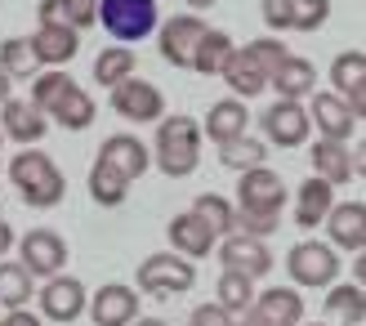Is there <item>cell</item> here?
Returning a JSON list of instances; mask_svg holds the SVG:
<instances>
[{
	"mask_svg": "<svg viewBox=\"0 0 366 326\" xmlns=\"http://www.w3.org/2000/svg\"><path fill=\"white\" fill-rule=\"evenodd\" d=\"M9 184L18 188V197H23L31 210H54L67 197V179L59 170V161L41 148H23L9 161Z\"/></svg>",
	"mask_w": 366,
	"mask_h": 326,
	"instance_id": "1",
	"label": "cell"
},
{
	"mask_svg": "<svg viewBox=\"0 0 366 326\" xmlns=\"http://www.w3.org/2000/svg\"><path fill=\"white\" fill-rule=\"evenodd\" d=\"M152 161L161 174L170 179H188L201 161V121L192 117H161L157 121V148H152Z\"/></svg>",
	"mask_w": 366,
	"mask_h": 326,
	"instance_id": "2",
	"label": "cell"
},
{
	"mask_svg": "<svg viewBox=\"0 0 366 326\" xmlns=\"http://www.w3.org/2000/svg\"><path fill=\"white\" fill-rule=\"evenodd\" d=\"M197 286V268L192 260H183L179 250H157L139 264V291L152 295V300H174V295H188Z\"/></svg>",
	"mask_w": 366,
	"mask_h": 326,
	"instance_id": "3",
	"label": "cell"
},
{
	"mask_svg": "<svg viewBox=\"0 0 366 326\" xmlns=\"http://www.w3.org/2000/svg\"><path fill=\"white\" fill-rule=\"evenodd\" d=\"M99 27H107L121 45H134L161 27V9L157 0H99Z\"/></svg>",
	"mask_w": 366,
	"mask_h": 326,
	"instance_id": "4",
	"label": "cell"
},
{
	"mask_svg": "<svg viewBox=\"0 0 366 326\" xmlns=\"http://www.w3.org/2000/svg\"><path fill=\"white\" fill-rule=\"evenodd\" d=\"M286 273L295 286H304V291H326V286L340 282V250L335 246H322V242H300L290 246L286 255Z\"/></svg>",
	"mask_w": 366,
	"mask_h": 326,
	"instance_id": "5",
	"label": "cell"
},
{
	"mask_svg": "<svg viewBox=\"0 0 366 326\" xmlns=\"http://www.w3.org/2000/svg\"><path fill=\"white\" fill-rule=\"evenodd\" d=\"M259 130L272 148H304L308 134H313V121H308V107L300 99H277L272 107H264Z\"/></svg>",
	"mask_w": 366,
	"mask_h": 326,
	"instance_id": "6",
	"label": "cell"
},
{
	"mask_svg": "<svg viewBox=\"0 0 366 326\" xmlns=\"http://www.w3.org/2000/svg\"><path fill=\"white\" fill-rule=\"evenodd\" d=\"M107 99H112V112L121 121H130V125H152V121L166 117V94L143 76L121 81L117 89H107Z\"/></svg>",
	"mask_w": 366,
	"mask_h": 326,
	"instance_id": "7",
	"label": "cell"
},
{
	"mask_svg": "<svg viewBox=\"0 0 366 326\" xmlns=\"http://www.w3.org/2000/svg\"><path fill=\"white\" fill-rule=\"evenodd\" d=\"M18 264L27 268L31 277H59L63 268H67V242H63V232H54V228H31L18 237Z\"/></svg>",
	"mask_w": 366,
	"mask_h": 326,
	"instance_id": "8",
	"label": "cell"
},
{
	"mask_svg": "<svg viewBox=\"0 0 366 326\" xmlns=\"http://www.w3.org/2000/svg\"><path fill=\"white\" fill-rule=\"evenodd\" d=\"M206 18L201 14H174L166 18V23L157 27V49L161 59H166L170 67H192V54L201 45V36H206Z\"/></svg>",
	"mask_w": 366,
	"mask_h": 326,
	"instance_id": "9",
	"label": "cell"
},
{
	"mask_svg": "<svg viewBox=\"0 0 366 326\" xmlns=\"http://www.w3.org/2000/svg\"><path fill=\"white\" fill-rule=\"evenodd\" d=\"M85 309H89V291H85L81 277L59 273V277H49V282L41 286V317H45V322H63V326H71Z\"/></svg>",
	"mask_w": 366,
	"mask_h": 326,
	"instance_id": "10",
	"label": "cell"
},
{
	"mask_svg": "<svg viewBox=\"0 0 366 326\" xmlns=\"http://www.w3.org/2000/svg\"><path fill=\"white\" fill-rule=\"evenodd\" d=\"M219 264L232 268V273H246V277H268L272 273V250L264 237H246V232H228L219 242Z\"/></svg>",
	"mask_w": 366,
	"mask_h": 326,
	"instance_id": "11",
	"label": "cell"
},
{
	"mask_svg": "<svg viewBox=\"0 0 366 326\" xmlns=\"http://www.w3.org/2000/svg\"><path fill=\"white\" fill-rule=\"evenodd\" d=\"M89 322L94 326H134L139 322V291L121 282H107L89 295Z\"/></svg>",
	"mask_w": 366,
	"mask_h": 326,
	"instance_id": "12",
	"label": "cell"
},
{
	"mask_svg": "<svg viewBox=\"0 0 366 326\" xmlns=\"http://www.w3.org/2000/svg\"><path fill=\"white\" fill-rule=\"evenodd\" d=\"M237 202H242V210H277L286 206V184L277 170L268 166H254V170H242L237 174Z\"/></svg>",
	"mask_w": 366,
	"mask_h": 326,
	"instance_id": "13",
	"label": "cell"
},
{
	"mask_svg": "<svg viewBox=\"0 0 366 326\" xmlns=\"http://www.w3.org/2000/svg\"><path fill=\"white\" fill-rule=\"evenodd\" d=\"M0 130H5V139H14L18 148H36V143L49 134V117L31 99H9L0 107Z\"/></svg>",
	"mask_w": 366,
	"mask_h": 326,
	"instance_id": "14",
	"label": "cell"
},
{
	"mask_svg": "<svg viewBox=\"0 0 366 326\" xmlns=\"http://www.w3.org/2000/svg\"><path fill=\"white\" fill-rule=\"evenodd\" d=\"M326 237L335 250H366V202H335L326 214Z\"/></svg>",
	"mask_w": 366,
	"mask_h": 326,
	"instance_id": "15",
	"label": "cell"
},
{
	"mask_svg": "<svg viewBox=\"0 0 366 326\" xmlns=\"http://www.w3.org/2000/svg\"><path fill=\"white\" fill-rule=\"evenodd\" d=\"M31 49H36V63H45V67H63L76 59V49H81V31L76 27H63V23H41L31 36Z\"/></svg>",
	"mask_w": 366,
	"mask_h": 326,
	"instance_id": "16",
	"label": "cell"
},
{
	"mask_svg": "<svg viewBox=\"0 0 366 326\" xmlns=\"http://www.w3.org/2000/svg\"><path fill=\"white\" fill-rule=\"evenodd\" d=\"M308 121L322 130V139H340V143H349L353 139V107L344 103L340 94H313V103H308Z\"/></svg>",
	"mask_w": 366,
	"mask_h": 326,
	"instance_id": "17",
	"label": "cell"
},
{
	"mask_svg": "<svg viewBox=\"0 0 366 326\" xmlns=\"http://www.w3.org/2000/svg\"><path fill=\"white\" fill-rule=\"evenodd\" d=\"M99 161L117 166L125 179H130V184L152 170V152L143 148V139H134V134H112V139H107L103 148H99Z\"/></svg>",
	"mask_w": 366,
	"mask_h": 326,
	"instance_id": "18",
	"label": "cell"
},
{
	"mask_svg": "<svg viewBox=\"0 0 366 326\" xmlns=\"http://www.w3.org/2000/svg\"><path fill=\"white\" fill-rule=\"evenodd\" d=\"M166 237H170V246L179 250L183 260H206V255H214V232L201 224L192 210L188 214H174L170 228H166Z\"/></svg>",
	"mask_w": 366,
	"mask_h": 326,
	"instance_id": "19",
	"label": "cell"
},
{
	"mask_svg": "<svg viewBox=\"0 0 366 326\" xmlns=\"http://www.w3.org/2000/svg\"><path fill=\"white\" fill-rule=\"evenodd\" d=\"M201 134L214 139V143H228V139H242L250 134V112H246V103L242 99H219L206 121H201Z\"/></svg>",
	"mask_w": 366,
	"mask_h": 326,
	"instance_id": "20",
	"label": "cell"
},
{
	"mask_svg": "<svg viewBox=\"0 0 366 326\" xmlns=\"http://www.w3.org/2000/svg\"><path fill=\"white\" fill-rule=\"evenodd\" d=\"M335 206V188L326 184V179H304L300 192H295V224L308 232V228H322L326 224V214H331Z\"/></svg>",
	"mask_w": 366,
	"mask_h": 326,
	"instance_id": "21",
	"label": "cell"
},
{
	"mask_svg": "<svg viewBox=\"0 0 366 326\" xmlns=\"http://www.w3.org/2000/svg\"><path fill=\"white\" fill-rule=\"evenodd\" d=\"M308 161H313V174L326 179L331 188H340V184L353 179V152H349V143H340V139H317L313 152H308Z\"/></svg>",
	"mask_w": 366,
	"mask_h": 326,
	"instance_id": "22",
	"label": "cell"
},
{
	"mask_svg": "<svg viewBox=\"0 0 366 326\" xmlns=\"http://www.w3.org/2000/svg\"><path fill=\"white\" fill-rule=\"evenodd\" d=\"M254 313H264L272 326H304V300L300 286H272L254 300Z\"/></svg>",
	"mask_w": 366,
	"mask_h": 326,
	"instance_id": "23",
	"label": "cell"
},
{
	"mask_svg": "<svg viewBox=\"0 0 366 326\" xmlns=\"http://www.w3.org/2000/svg\"><path fill=\"white\" fill-rule=\"evenodd\" d=\"M94 117H99V103L85 94L81 85H71L67 94L54 103V112H49V121L59 125V130H71V134H81V130H89L94 125Z\"/></svg>",
	"mask_w": 366,
	"mask_h": 326,
	"instance_id": "24",
	"label": "cell"
},
{
	"mask_svg": "<svg viewBox=\"0 0 366 326\" xmlns=\"http://www.w3.org/2000/svg\"><path fill=\"white\" fill-rule=\"evenodd\" d=\"M41 23H63V27H99V0H41L36 9Z\"/></svg>",
	"mask_w": 366,
	"mask_h": 326,
	"instance_id": "25",
	"label": "cell"
},
{
	"mask_svg": "<svg viewBox=\"0 0 366 326\" xmlns=\"http://www.w3.org/2000/svg\"><path fill=\"white\" fill-rule=\"evenodd\" d=\"M224 81H228V89H232L237 99H254V94H264V89H268V71L254 63L250 54H246V45H242V49H237L232 59H228Z\"/></svg>",
	"mask_w": 366,
	"mask_h": 326,
	"instance_id": "26",
	"label": "cell"
},
{
	"mask_svg": "<svg viewBox=\"0 0 366 326\" xmlns=\"http://www.w3.org/2000/svg\"><path fill=\"white\" fill-rule=\"evenodd\" d=\"M268 85L277 89L282 99H304V94H313V85H317V67L300 59V54H290V59L268 76Z\"/></svg>",
	"mask_w": 366,
	"mask_h": 326,
	"instance_id": "27",
	"label": "cell"
},
{
	"mask_svg": "<svg viewBox=\"0 0 366 326\" xmlns=\"http://www.w3.org/2000/svg\"><path fill=\"white\" fill-rule=\"evenodd\" d=\"M322 309L331 313L340 326H357V322H366V291L357 282H335V286H326Z\"/></svg>",
	"mask_w": 366,
	"mask_h": 326,
	"instance_id": "28",
	"label": "cell"
},
{
	"mask_svg": "<svg viewBox=\"0 0 366 326\" xmlns=\"http://www.w3.org/2000/svg\"><path fill=\"white\" fill-rule=\"evenodd\" d=\"M232 54H237L232 36L210 27L206 36H201L197 54H192V71H197V76H224V67H228V59H232Z\"/></svg>",
	"mask_w": 366,
	"mask_h": 326,
	"instance_id": "29",
	"label": "cell"
},
{
	"mask_svg": "<svg viewBox=\"0 0 366 326\" xmlns=\"http://www.w3.org/2000/svg\"><path fill=\"white\" fill-rule=\"evenodd\" d=\"M125 192H130V179H125L117 166H107V161L94 157V166H89V197H94L103 210H117L125 202Z\"/></svg>",
	"mask_w": 366,
	"mask_h": 326,
	"instance_id": "30",
	"label": "cell"
},
{
	"mask_svg": "<svg viewBox=\"0 0 366 326\" xmlns=\"http://www.w3.org/2000/svg\"><path fill=\"white\" fill-rule=\"evenodd\" d=\"M134 67H139V59H134L130 45H107V49H99V59H94V81L103 89H117L121 81L134 76Z\"/></svg>",
	"mask_w": 366,
	"mask_h": 326,
	"instance_id": "31",
	"label": "cell"
},
{
	"mask_svg": "<svg viewBox=\"0 0 366 326\" xmlns=\"http://www.w3.org/2000/svg\"><path fill=\"white\" fill-rule=\"evenodd\" d=\"M254 277H246V273H232V268H224L219 273V282H214V304H224V309L237 317V313H250L254 309Z\"/></svg>",
	"mask_w": 366,
	"mask_h": 326,
	"instance_id": "32",
	"label": "cell"
},
{
	"mask_svg": "<svg viewBox=\"0 0 366 326\" xmlns=\"http://www.w3.org/2000/svg\"><path fill=\"white\" fill-rule=\"evenodd\" d=\"M36 295V277L18 260H0V309H23Z\"/></svg>",
	"mask_w": 366,
	"mask_h": 326,
	"instance_id": "33",
	"label": "cell"
},
{
	"mask_svg": "<svg viewBox=\"0 0 366 326\" xmlns=\"http://www.w3.org/2000/svg\"><path fill=\"white\" fill-rule=\"evenodd\" d=\"M192 214L214 232V237H228L232 224H237V206L228 202V197H219V192H201L192 202Z\"/></svg>",
	"mask_w": 366,
	"mask_h": 326,
	"instance_id": "34",
	"label": "cell"
},
{
	"mask_svg": "<svg viewBox=\"0 0 366 326\" xmlns=\"http://www.w3.org/2000/svg\"><path fill=\"white\" fill-rule=\"evenodd\" d=\"M36 49H31V41L27 36H9V41H0V71H5L9 81H27V76H36Z\"/></svg>",
	"mask_w": 366,
	"mask_h": 326,
	"instance_id": "35",
	"label": "cell"
},
{
	"mask_svg": "<svg viewBox=\"0 0 366 326\" xmlns=\"http://www.w3.org/2000/svg\"><path fill=\"white\" fill-rule=\"evenodd\" d=\"M264 157H268V143L264 139H250V134H242V139H228V143H219V161H224L228 170H254V166H264Z\"/></svg>",
	"mask_w": 366,
	"mask_h": 326,
	"instance_id": "36",
	"label": "cell"
},
{
	"mask_svg": "<svg viewBox=\"0 0 366 326\" xmlns=\"http://www.w3.org/2000/svg\"><path fill=\"white\" fill-rule=\"evenodd\" d=\"M362 81H366V54H362V49L335 54V59H331V89H335V94L349 99Z\"/></svg>",
	"mask_w": 366,
	"mask_h": 326,
	"instance_id": "37",
	"label": "cell"
},
{
	"mask_svg": "<svg viewBox=\"0 0 366 326\" xmlns=\"http://www.w3.org/2000/svg\"><path fill=\"white\" fill-rule=\"evenodd\" d=\"M71 85H76V81H71L63 67H49V71H41V76H31V103L49 117V112H54V103H59Z\"/></svg>",
	"mask_w": 366,
	"mask_h": 326,
	"instance_id": "38",
	"label": "cell"
},
{
	"mask_svg": "<svg viewBox=\"0 0 366 326\" xmlns=\"http://www.w3.org/2000/svg\"><path fill=\"white\" fill-rule=\"evenodd\" d=\"M331 18V0H290V31H317Z\"/></svg>",
	"mask_w": 366,
	"mask_h": 326,
	"instance_id": "39",
	"label": "cell"
},
{
	"mask_svg": "<svg viewBox=\"0 0 366 326\" xmlns=\"http://www.w3.org/2000/svg\"><path fill=\"white\" fill-rule=\"evenodd\" d=\"M277 228H282V214L277 210H242V206H237L232 232H246V237H272Z\"/></svg>",
	"mask_w": 366,
	"mask_h": 326,
	"instance_id": "40",
	"label": "cell"
},
{
	"mask_svg": "<svg viewBox=\"0 0 366 326\" xmlns=\"http://www.w3.org/2000/svg\"><path fill=\"white\" fill-rule=\"evenodd\" d=\"M246 54H250V59L268 71V76H272V71H277V67L290 59V49L277 41V36H259V41H250V45H246Z\"/></svg>",
	"mask_w": 366,
	"mask_h": 326,
	"instance_id": "41",
	"label": "cell"
},
{
	"mask_svg": "<svg viewBox=\"0 0 366 326\" xmlns=\"http://www.w3.org/2000/svg\"><path fill=\"white\" fill-rule=\"evenodd\" d=\"M188 326H237V317L224 309V304H197Z\"/></svg>",
	"mask_w": 366,
	"mask_h": 326,
	"instance_id": "42",
	"label": "cell"
},
{
	"mask_svg": "<svg viewBox=\"0 0 366 326\" xmlns=\"http://www.w3.org/2000/svg\"><path fill=\"white\" fill-rule=\"evenodd\" d=\"M259 14L272 31H290V0H264Z\"/></svg>",
	"mask_w": 366,
	"mask_h": 326,
	"instance_id": "43",
	"label": "cell"
},
{
	"mask_svg": "<svg viewBox=\"0 0 366 326\" xmlns=\"http://www.w3.org/2000/svg\"><path fill=\"white\" fill-rule=\"evenodd\" d=\"M0 326H45V317L31 313V309H9L5 317H0Z\"/></svg>",
	"mask_w": 366,
	"mask_h": 326,
	"instance_id": "44",
	"label": "cell"
},
{
	"mask_svg": "<svg viewBox=\"0 0 366 326\" xmlns=\"http://www.w3.org/2000/svg\"><path fill=\"white\" fill-rule=\"evenodd\" d=\"M344 103L353 107V117H357V121H366V81H362V85H357V89H353V94L344 99Z\"/></svg>",
	"mask_w": 366,
	"mask_h": 326,
	"instance_id": "45",
	"label": "cell"
},
{
	"mask_svg": "<svg viewBox=\"0 0 366 326\" xmlns=\"http://www.w3.org/2000/svg\"><path fill=\"white\" fill-rule=\"evenodd\" d=\"M9 246H14V228L5 224V214H0V260L9 255Z\"/></svg>",
	"mask_w": 366,
	"mask_h": 326,
	"instance_id": "46",
	"label": "cell"
},
{
	"mask_svg": "<svg viewBox=\"0 0 366 326\" xmlns=\"http://www.w3.org/2000/svg\"><path fill=\"white\" fill-rule=\"evenodd\" d=\"M353 282L366 291V250H357V260H353Z\"/></svg>",
	"mask_w": 366,
	"mask_h": 326,
	"instance_id": "47",
	"label": "cell"
},
{
	"mask_svg": "<svg viewBox=\"0 0 366 326\" xmlns=\"http://www.w3.org/2000/svg\"><path fill=\"white\" fill-rule=\"evenodd\" d=\"M353 174H362V179H366V139L357 143V152H353Z\"/></svg>",
	"mask_w": 366,
	"mask_h": 326,
	"instance_id": "48",
	"label": "cell"
},
{
	"mask_svg": "<svg viewBox=\"0 0 366 326\" xmlns=\"http://www.w3.org/2000/svg\"><path fill=\"white\" fill-rule=\"evenodd\" d=\"M237 326H272V322H268L264 313H254V309H250V313H242V322H237Z\"/></svg>",
	"mask_w": 366,
	"mask_h": 326,
	"instance_id": "49",
	"label": "cell"
},
{
	"mask_svg": "<svg viewBox=\"0 0 366 326\" xmlns=\"http://www.w3.org/2000/svg\"><path fill=\"white\" fill-rule=\"evenodd\" d=\"M14 94H9V76H5V71H0V107H5Z\"/></svg>",
	"mask_w": 366,
	"mask_h": 326,
	"instance_id": "50",
	"label": "cell"
},
{
	"mask_svg": "<svg viewBox=\"0 0 366 326\" xmlns=\"http://www.w3.org/2000/svg\"><path fill=\"white\" fill-rule=\"evenodd\" d=\"M210 5H219V0H188V9H210Z\"/></svg>",
	"mask_w": 366,
	"mask_h": 326,
	"instance_id": "51",
	"label": "cell"
},
{
	"mask_svg": "<svg viewBox=\"0 0 366 326\" xmlns=\"http://www.w3.org/2000/svg\"><path fill=\"white\" fill-rule=\"evenodd\" d=\"M134 326H170V322H161V317H139Z\"/></svg>",
	"mask_w": 366,
	"mask_h": 326,
	"instance_id": "52",
	"label": "cell"
},
{
	"mask_svg": "<svg viewBox=\"0 0 366 326\" xmlns=\"http://www.w3.org/2000/svg\"><path fill=\"white\" fill-rule=\"evenodd\" d=\"M304 326H326V322H304Z\"/></svg>",
	"mask_w": 366,
	"mask_h": 326,
	"instance_id": "53",
	"label": "cell"
},
{
	"mask_svg": "<svg viewBox=\"0 0 366 326\" xmlns=\"http://www.w3.org/2000/svg\"><path fill=\"white\" fill-rule=\"evenodd\" d=\"M0 143H5V130H0Z\"/></svg>",
	"mask_w": 366,
	"mask_h": 326,
	"instance_id": "54",
	"label": "cell"
}]
</instances>
